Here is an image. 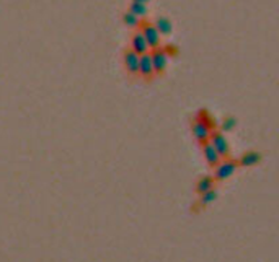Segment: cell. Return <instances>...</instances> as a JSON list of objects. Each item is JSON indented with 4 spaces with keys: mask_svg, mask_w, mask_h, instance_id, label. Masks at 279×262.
Segmentation results:
<instances>
[{
    "mask_svg": "<svg viewBox=\"0 0 279 262\" xmlns=\"http://www.w3.org/2000/svg\"><path fill=\"white\" fill-rule=\"evenodd\" d=\"M139 29H140V33L144 34L146 39H147V42H148V46H150V49L160 47V44H162V41H160V39H162V34L158 33V29L155 28L154 23L142 20Z\"/></svg>",
    "mask_w": 279,
    "mask_h": 262,
    "instance_id": "6da1fadb",
    "label": "cell"
},
{
    "mask_svg": "<svg viewBox=\"0 0 279 262\" xmlns=\"http://www.w3.org/2000/svg\"><path fill=\"white\" fill-rule=\"evenodd\" d=\"M124 67H126V70L129 75H132V77H136V75H139V62H140V55L132 51L131 47L126 49L124 51Z\"/></svg>",
    "mask_w": 279,
    "mask_h": 262,
    "instance_id": "7a4b0ae2",
    "label": "cell"
},
{
    "mask_svg": "<svg viewBox=\"0 0 279 262\" xmlns=\"http://www.w3.org/2000/svg\"><path fill=\"white\" fill-rule=\"evenodd\" d=\"M150 55H152L155 75L164 73L165 72V67H166V62H168V54L165 52L164 46H160L157 49H150Z\"/></svg>",
    "mask_w": 279,
    "mask_h": 262,
    "instance_id": "3957f363",
    "label": "cell"
},
{
    "mask_svg": "<svg viewBox=\"0 0 279 262\" xmlns=\"http://www.w3.org/2000/svg\"><path fill=\"white\" fill-rule=\"evenodd\" d=\"M237 171V163L232 160H226V161H220L219 165L214 168V179L216 181H224L227 178H230L232 174Z\"/></svg>",
    "mask_w": 279,
    "mask_h": 262,
    "instance_id": "277c9868",
    "label": "cell"
},
{
    "mask_svg": "<svg viewBox=\"0 0 279 262\" xmlns=\"http://www.w3.org/2000/svg\"><path fill=\"white\" fill-rule=\"evenodd\" d=\"M209 142L212 143L214 148L217 150V152H219V155H220L222 158H226V157H228V155H230V147H228V142L226 139V135L222 134V132H219V130H214V132L210 134Z\"/></svg>",
    "mask_w": 279,
    "mask_h": 262,
    "instance_id": "5b68a950",
    "label": "cell"
},
{
    "mask_svg": "<svg viewBox=\"0 0 279 262\" xmlns=\"http://www.w3.org/2000/svg\"><path fill=\"white\" fill-rule=\"evenodd\" d=\"M155 75V70H154V62H152V55H150V51L142 54L140 55V62H139V77L142 78H152Z\"/></svg>",
    "mask_w": 279,
    "mask_h": 262,
    "instance_id": "8992f818",
    "label": "cell"
},
{
    "mask_svg": "<svg viewBox=\"0 0 279 262\" xmlns=\"http://www.w3.org/2000/svg\"><path fill=\"white\" fill-rule=\"evenodd\" d=\"M131 49L138 52L139 55H142V54H146V52L150 51V46H148V42H147V39L144 37V34L140 33V29H136L134 31V34L131 37Z\"/></svg>",
    "mask_w": 279,
    "mask_h": 262,
    "instance_id": "52a82bcc",
    "label": "cell"
},
{
    "mask_svg": "<svg viewBox=\"0 0 279 262\" xmlns=\"http://www.w3.org/2000/svg\"><path fill=\"white\" fill-rule=\"evenodd\" d=\"M191 130H193L194 139H196L198 142H200L201 145H202V143L209 142L210 134H212V130L208 129V127L204 126L202 122H200V121H194V122H193V127H191Z\"/></svg>",
    "mask_w": 279,
    "mask_h": 262,
    "instance_id": "ba28073f",
    "label": "cell"
},
{
    "mask_svg": "<svg viewBox=\"0 0 279 262\" xmlns=\"http://www.w3.org/2000/svg\"><path fill=\"white\" fill-rule=\"evenodd\" d=\"M202 153H204V158H206V161L210 165V166H217L220 163V155H219V152H217V150L214 148V145L210 142H206V143H202Z\"/></svg>",
    "mask_w": 279,
    "mask_h": 262,
    "instance_id": "9c48e42d",
    "label": "cell"
},
{
    "mask_svg": "<svg viewBox=\"0 0 279 262\" xmlns=\"http://www.w3.org/2000/svg\"><path fill=\"white\" fill-rule=\"evenodd\" d=\"M260 161H262V155H260L258 152H246L240 157L238 165L244 168H252V166L258 165Z\"/></svg>",
    "mask_w": 279,
    "mask_h": 262,
    "instance_id": "30bf717a",
    "label": "cell"
},
{
    "mask_svg": "<svg viewBox=\"0 0 279 262\" xmlns=\"http://www.w3.org/2000/svg\"><path fill=\"white\" fill-rule=\"evenodd\" d=\"M196 121H200V122H202L204 126H206L208 129H210L214 132L216 130V127H217V122H216V117L210 114L209 111H206V109H201L200 112H198V116H196Z\"/></svg>",
    "mask_w": 279,
    "mask_h": 262,
    "instance_id": "8fae6325",
    "label": "cell"
},
{
    "mask_svg": "<svg viewBox=\"0 0 279 262\" xmlns=\"http://www.w3.org/2000/svg\"><path fill=\"white\" fill-rule=\"evenodd\" d=\"M155 24V28L158 29V33L162 34V36H168L172 34V31H173V24L172 21L168 20V18H165V16H158L157 20L154 21Z\"/></svg>",
    "mask_w": 279,
    "mask_h": 262,
    "instance_id": "7c38bea8",
    "label": "cell"
},
{
    "mask_svg": "<svg viewBox=\"0 0 279 262\" xmlns=\"http://www.w3.org/2000/svg\"><path fill=\"white\" fill-rule=\"evenodd\" d=\"M214 178L212 176H202L201 179H198V183H196V192L198 194H204V192H208V191H212V187H214Z\"/></svg>",
    "mask_w": 279,
    "mask_h": 262,
    "instance_id": "4fadbf2b",
    "label": "cell"
},
{
    "mask_svg": "<svg viewBox=\"0 0 279 262\" xmlns=\"http://www.w3.org/2000/svg\"><path fill=\"white\" fill-rule=\"evenodd\" d=\"M122 23L126 24L128 28H136V29H139L140 26V23H142V18H139L138 15H134L132 11H126V13L122 15Z\"/></svg>",
    "mask_w": 279,
    "mask_h": 262,
    "instance_id": "5bb4252c",
    "label": "cell"
},
{
    "mask_svg": "<svg viewBox=\"0 0 279 262\" xmlns=\"http://www.w3.org/2000/svg\"><path fill=\"white\" fill-rule=\"evenodd\" d=\"M129 11H132L134 15H138L139 18H142V20H144L146 15H147V5L131 2V5H129Z\"/></svg>",
    "mask_w": 279,
    "mask_h": 262,
    "instance_id": "9a60e30c",
    "label": "cell"
},
{
    "mask_svg": "<svg viewBox=\"0 0 279 262\" xmlns=\"http://www.w3.org/2000/svg\"><path fill=\"white\" fill-rule=\"evenodd\" d=\"M216 197H217V192L212 189V191H208V192H204V194H201V197H200V204L201 207H208L209 204H212L214 201H216Z\"/></svg>",
    "mask_w": 279,
    "mask_h": 262,
    "instance_id": "2e32d148",
    "label": "cell"
},
{
    "mask_svg": "<svg viewBox=\"0 0 279 262\" xmlns=\"http://www.w3.org/2000/svg\"><path fill=\"white\" fill-rule=\"evenodd\" d=\"M235 127H237V119H235L234 116H226L224 121H222V124H220L222 132H230V130H234Z\"/></svg>",
    "mask_w": 279,
    "mask_h": 262,
    "instance_id": "e0dca14e",
    "label": "cell"
},
{
    "mask_svg": "<svg viewBox=\"0 0 279 262\" xmlns=\"http://www.w3.org/2000/svg\"><path fill=\"white\" fill-rule=\"evenodd\" d=\"M131 2H136V3H144V5H147L148 0H131Z\"/></svg>",
    "mask_w": 279,
    "mask_h": 262,
    "instance_id": "ac0fdd59",
    "label": "cell"
}]
</instances>
